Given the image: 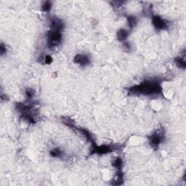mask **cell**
Instances as JSON below:
<instances>
[{
  "mask_svg": "<svg viewBox=\"0 0 186 186\" xmlns=\"http://www.w3.org/2000/svg\"><path fill=\"white\" fill-rule=\"evenodd\" d=\"M161 87L158 82L150 80L132 87L128 92L133 95H155L161 94Z\"/></svg>",
  "mask_w": 186,
  "mask_h": 186,
  "instance_id": "cell-1",
  "label": "cell"
},
{
  "mask_svg": "<svg viewBox=\"0 0 186 186\" xmlns=\"http://www.w3.org/2000/svg\"><path fill=\"white\" fill-rule=\"evenodd\" d=\"M62 41V34L61 32L55 31H50L47 34V44L49 48L55 47L58 46Z\"/></svg>",
  "mask_w": 186,
  "mask_h": 186,
  "instance_id": "cell-2",
  "label": "cell"
},
{
  "mask_svg": "<svg viewBox=\"0 0 186 186\" xmlns=\"http://www.w3.org/2000/svg\"><path fill=\"white\" fill-rule=\"evenodd\" d=\"M163 138V132L162 130H157L155 133L151 135L149 137L150 145L154 149H157L159 145L162 142Z\"/></svg>",
  "mask_w": 186,
  "mask_h": 186,
  "instance_id": "cell-3",
  "label": "cell"
},
{
  "mask_svg": "<svg viewBox=\"0 0 186 186\" xmlns=\"http://www.w3.org/2000/svg\"><path fill=\"white\" fill-rule=\"evenodd\" d=\"M113 151V148L112 147H111L110 145H95L94 143H92V148L91 150V154H97L99 155H103V154H106L111 153Z\"/></svg>",
  "mask_w": 186,
  "mask_h": 186,
  "instance_id": "cell-4",
  "label": "cell"
},
{
  "mask_svg": "<svg viewBox=\"0 0 186 186\" xmlns=\"http://www.w3.org/2000/svg\"><path fill=\"white\" fill-rule=\"evenodd\" d=\"M152 23L156 29L157 30H164L167 28V25L165 20L159 16H153Z\"/></svg>",
  "mask_w": 186,
  "mask_h": 186,
  "instance_id": "cell-5",
  "label": "cell"
},
{
  "mask_svg": "<svg viewBox=\"0 0 186 186\" xmlns=\"http://www.w3.org/2000/svg\"><path fill=\"white\" fill-rule=\"evenodd\" d=\"M73 62L75 63H78L82 66H87L90 63L89 58L87 55H84V54H78L73 58Z\"/></svg>",
  "mask_w": 186,
  "mask_h": 186,
  "instance_id": "cell-6",
  "label": "cell"
},
{
  "mask_svg": "<svg viewBox=\"0 0 186 186\" xmlns=\"http://www.w3.org/2000/svg\"><path fill=\"white\" fill-rule=\"evenodd\" d=\"M64 28L63 22L59 18H53L51 22L50 30L61 32Z\"/></svg>",
  "mask_w": 186,
  "mask_h": 186,
  "instance_id": "cell-7",
  "label": "cell"
},
{
  "mask_svg": "<svg viewBox=\"0 0 186 186\" xmlns=\"http://www.w3.org/2000/svg\"><path fill=\"white\" fill-rule=\"evenodd\" d=\"M123 183V174L122 172H120V170L117 172L115 175L114 178L112 180L111 184L113 185H119Z\"/></svg>",
  "mask_w": 186,
  "mask_h": 186,
  "instance_id": "cell-8",
  "label": "cell"
},
{
  "mask_svg": "<svg viewBox=\"0 0 186 186\" xmlns=\"http://www.w3.org/2000/svg\"><path fill=\"white\" fill-rule=\"evenodd\" d=\"M117 39H118L119 41L122 42L124 41L127 39L129 36V32L125 29H120L119 31L117 32Z\"/></svg>",
  "mask_w": 186,
  "mask_h": 186,
  "instance_id": "cell-9",
  "label": "cell"
},
{
  "mask_svg": "<svg viewBox=\"0 0 186 186\" xmlns=\"http://www.w3.org/2000/svg\"><path fill=\"white\" fill-rule=\"evenodd\" d=\"M76 130H79V131L80 132L81 134L85 136V137H86L87 140L88 141H89V142H92V144L94 143V141H93V140H92V135H91L90 133H89V132L87 131V130H85V129H83V128H76Z\"/></svg>",
  "mask_w": 186,
  "mask_h": 186,
  "instance_id": "cell-10",
  "label": "cell"
},
{
  "mask_svg": "<svg viewBox=\"0 0 186 186\" xmlns=\"http://www.w3.org/2000/svg\"><path fill=\"white\" fill-rule=\"evenodd\" d=\"M62 121L64 124H66V126L69 127L71 129H75L76 130V127H75L74 121L70 118L69 117H63L62 118Z\"/></svg>",
  "mask_w": 186,
  "mask_h": 186,
  "instance_id": "cell-11",
  "label": "cell"
},
{
  "mask_svg": "<svg viewBox=\"0 0 186 186\" xmlns=\"http://www.w3.org/2000/svg\"><path fill=\"white\" fill-rule=\"evenodd\" d=\"M123 165V161L121 158L118 157V158L115 159L113 161H112V166L114 168L118 169V170H120L122 167Z\"/></svg>",
  "mask_w": 186,
  "mask_h": 186,
  "instance_id": "cell-12",
  "label": "cell"
},
{
  "mask_svg": "<svg viewBox=\"0 0 186 186\" xmlns=\"http://www.w3.org/2000/svg\"><path fill=\"white\" fill-rule=\"evenodd\" d=\"M175 62L176 63V65L178 66L179 68H183L185 69L186 67V64H185V61L184 60V58H181V57H178V58H176L175 60Z\"/></svg>",
  "mask_w": 186,
  "mask_h": 186,
  "instance_id": "cell-13",
  "label": "cell"
},
{
  "mask_svg": "<svg viewBox=\"0 0 186 186\" xmlns=\"http://www.w3.org/2000/svg\"><path fill=\"white\" fill-rule=\"evenodd\" d=\"M127 21H128V25L130 28H133L136 25H137V18L136 17L132 16H130L127 17Z\"/></svg>",
  "mask_w": 186,
  "mask_h": 186,
  "instance_id": "cell-14",
  "label": "cell"
},
{
  "mask_svg": "<svg viewBox=\"0 0 186 186\" xmlns=\"http://www.w3.org/2000/svg\"><path fill=\"white\" fill-rule=\"evenodd\" d=\"M52 7V4L49 1H45L43 2L42 5V10L44 12H49L51 10Z\"/></svg>",
  "mask_w": 186,
  "mask_h": 186,
  "instance_id": "cell-15",
  "label": "cell"
},
{
  "mask_svg": "<svg viewBox=\"0 0 186 186\" xmlns=\"http://www.w3.org/2000/svg\"><path fill=\"white\" fill-rule=\"evenodd\" d=\"M50 155L53 157H61L62 156L63 153L59 148H54L50 151Z\"/></svg>",
  "mask_w": 186,
  "mask_h": 186,
  "instance_id": "cell-16",
  "label": "cell"
},
{
  "mask_svg": "<svg viewBox=\"0 0 186 186\" xmlns=\"http://www.w3.org/2000/svg\"><path fill=\"white\" fill-rule=\"evenodd\" d=\"M25 94H26L27 98L31 99L34 95V91L32 89H28L25 91Z\"/></svg>",
  "mask_w": 186,
  "mask_h": 186,
  "instance_id": "cell-17",
  "label": "cell"
},
{
  "mask_svg": "<svg viewBox=\"0 0 186 186\" xmlns=\"http://www.w3.org/2000/svg\"><path fill=\"white\" fill-rule=\"evenodd\" d=\"M52 58L50 56V55H46V56L44 57V63H45L46 64L49 65V64L52 63Z\"/></svg>",
  "mask_w": 186,
  "mask_h": 186,
  "instance_id": "cell-18",
  "label": "cell"
},
{
  "mask_svg": "<svg viewBox=\"0 0 186 186\" xmlns=\"http://www.w3.org/2000/svg\"><path fill=\"white\" fill-rule=\"evenodd\" d=\"M6 52H7L6 46L4 45L3 43H1V45H0V53H1V55H3L4 54H5Z\"/></svg>",
  "mask_w": 186,
  "mask_h": 186,
  "instance_id": "cell-19",
  "label": "cell"
},
{
  "mask_svg": "<svg viewBox=\"0 0 186 186\" xmlns=\"http://www.w3.org/2000/svg\"><path fill=\"white\" fill-rule=\"evenodd\" d=\"M123 46H124V49H125L126 52H130L131 50V46L129 42H124L123 44Z\"/></svg>",
  "mask_w": 186,
  "mask_h": 186,
  "instance_id": "cell-20",
  "label": "cell"
}]
</instances>
